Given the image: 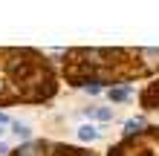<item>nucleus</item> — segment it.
<instances>
[{
  "instance_id": "obj_1",
  "label": "nucleus",
  "mask_w": 159,
  "mask_h": 156,
  "mask_svg": "<svg viewBox=\"0 0 159 156\" xmlns=\"http://www.w3.org/2000/svg\"><path fill=\"white\" fill-rule=\"evenodd\" d=\"M159 78V47H70L61 52V81L67 87H130Z\"/></svg>"
},
{
  "instance_id": "obj_2",
  "label": "nucleus",
  "mask_w": 159,
  "mask_h": 156,
  "mask_svg": "<svg viewBox=\"0 0 159 156\" xmlns=\"http://www.w3.org/2000/svg\"><path fill=\"white\" fill-rule=\"evenodd\" d=\"M61 90V69L35 47H0V107L46 104Z\"/></svg>"
},
{
  "instance_id": "obj_3",
  "label": "nucleus",
  "mask_w": 159,
  "mask_h": 156,
  "mask_svg": "<svg viewBox=\"0 0 159 156\" xmlns=\"http://www.w3.org/2000/svg\"><path fill=\"white\" fill-rule=\"evenodd\" d=\"M104 156H159V124H145L136 133L121 136Z\"/></svg>"
},
{
  "instance_id": "obj_4",
  "label": "nucleus",
  "mask_w": 159,
  "mask_h": 156,
  "mask_svg": "<svg viewBox=\"0 0 159 156\" xmlns=\"http://www.w3.org/2000/svg\"><path fill=\"white\" fill-rule=\"evenodd\" d=\"M9 156H101L93 148L84 145H67V142H52V139H29L12 148Z\"/></svg>"
},
{
  "instance_id": "obj_5",
  "label": "nucleus",
  "mask_w": 159,
  "mask_h": 156,
  "mask_svg": "<svg viewBox=\"0 0 159 156\" xmlns=\"http://www.w3.org/2000/svg\"><path fill=\"white\" fill-rule=\"evenodd\" d=\"M139 107H142L145 113H153V110H159V78L148 81V84L139 90Z\"/></svg>"
},
{
  "instance_id": "obj_6",
  "label": "nucleus",
  "mask_w": 159,
  "mask_h": 156,
  "mask_svg": "<svg viewBox=\"0 0 159 156\" xmlns=\"http://www.w3.org/2000/svg\"><path fill=\"white\" fill-rule=\"evenodd\" d=\"M107 98H110V104L130 101L133 98V87H113V90H107Z\"/></svg>"
},
{
  "instance_id": "obj_7",
  "label": "nucleus",
  "mask_w": 159,
  "mask_h": 156,
  "mask_svg": "<svg viewBox=\"0 0 159 156\" xmlns=\"http://www.w3.org/2000/svg\"><path fill=\"white\" fill-rule=\"evenodd\" d=\"M84 116L96 118V122H113V107H87Z\"/></svg>"
},
{
  "instance_id": "obj_8",
  "label": "nucleus",
  "mask_w": 159,
  "mask_h": 156,
  "mask_svg": "<svg viewBox=\"0 0 159 156\" xmlns=\"http://www.w3.org/2000/svg\"><path fill=\"white\" fill-rule=\"evenodd\" d=\"M75 133H78L81 142H96L98 136H101V127H96V124H81Z\"/></svg>"
},
{
  "instance_id": "obj_9",
  "label": "nucleus",
  "mask_w": 159,
  "mask_h": 156,
  "mask_svg": "<svg viewBox=\"0 0 159 156\" xmlns=\"http://www.w3.org/2000/svg\"><path fill=\"white\" fill-rule=\"evenodd\" d=\"M12 133L17 136V139L29 142V124H23V122H12Z\"/></svg>"
},
{
  "instance_id": "obj_10",
  "label": "nucleus",
  "mask_w": 159,
  "mask_h": 156,
  "mask_svg": "<svg viewBox=\"0 0 159 156\" xmlns=\"http://www.w3.org/2000/svg\"><path fill=\"white\" fill-rule=\"evenodd\" d=\"M3 124H12V118H9L6 113H0V127H3Z\"/></svg>"
},
{
  "instance_id": "obj_11",
  "label": "nucleus",
  "mask_w": 159,
  "mask_h": 156,
  "mask_svg": "<svg viewBox=\"0 0 159 156\" xmlns=\"http://www.w3.org/2000/svg\"><path fill=\"white\" fill-rule=\"evenodd\" d=\"M3 133H6V130H3V127H0V139H3Z\"/></svg>"
}]
</instances>
